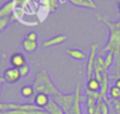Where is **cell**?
<instances>
[{
	"mask_svg": "<svg viewBox=\"0 0 120 114\" xmlns=\"http://www.w3.org/2000/svg\"><path fill=\"white\" fill-rule=\"evenodd\" d=\"M96 19L101 21L109 29V38L106 44L98 51V55L103 56L106 52H112L115 56V74L111 76L114 79L120 74V19L112 21L101 14L96 15Z\"/></svg>",
	"mask_w": 120,
	"mask_h": 114,
	"instance_id": "obj_1",
	"label": "cell"
},
{
	"mask_svg": "<svg viewBox=\"0 0 120 114\" xmlns=\"http://www.w3.org/2000/svg\"><path fill=\"white\" fill-rule=\"evenodd\" d=\"M33 88L35 93H44L50 96H54L61 93V90L55 85L54 80L51 77V74L46 69H42L41 71L36 73L33 80Z\"/></svg>",
	"mask_w": 120,
	"mask_h": 114,
	"instance_id": "obj_2",
	"label": "cell"
},
{
	"mask_svg": "<svg viewBox=\"0 0 120 114\" xmlns=\"http://www.w3.org/2000/svg\"><path fill=\"white\" fill-rule=\"evenodd\" d=\"M52 98L61 107L62 110L68 114L70 112L73 104H74L75 92H73V93H63V92H61V93L57 94V95L52 96Z\"/></svg>",
	"mask_w": 120,
	"mask_h": 114,
	"instance_id": "obj_3",
	"label": "cell"
},
{
	"mask_svg": "<svg viewBox=\"0 0 120 114\" xmlns=\"http://www.w3.org/2000/svg\"><path fill=\"white\" fill-rule=\"evenodd\" d=\"M99 46L96 43H92L90 48V54L86 59V78L90 79L94 77V67H95L96 57H97Z\"/></svg>",
	"mask_w": 120,
	"mask_h": 114,
	"instance_id": "obj_4",
	"label": "cell"
},
{
	"mask_svg": "<svg viewBox=\"0 0 120 114\" xmlns=\"http://www.w3.org/2000/svg\"><path fill=\"white\" fill-rule=\"evenodd\" d=\"M2 78H3L4 83H11V85L16 83L21 78L20 71H19L18 68H14V67L8 68L6 70H4L3 74H2Z\"/></svg>",
	"mask_w": 120,
	"mask_h": 114,
	"instance_id": "obj_5",
	"label": "cell"
},
{
	"mask_svg": "<svg viewBox=\"0 0 120 114\" xmlns=\"http://www.w3.org/2000/svg\"><path fill=\"white\" fill-rule=\"evenodd\" d=\"M75 100L74 104H73L72 108H71L70 112L68 114H83L82 110H81V85L80 83H78L76 85V88H75Z\"/></svg>",
	"mask_w": 120,
	"mask_h": 114,
	"instance_id": "obj_6",
	"label": "cell"
},
{
	"mask_svg": "<svg viewBox=\"0 0 120 114\" xmlns=\"http://www.w3.org/2000/svg\"><path fill=\"white\" fill-rule=\"evenodd\" d=\"M19 0H10L0 6V18H11L16 10V4Z\"/></svg>",
	"mask_w": 120,
	"mask_h": 114,
	"instance_id": "obj_7",
	"label": "cell"
},
{
	"mask_svg": "<svg viewBox=\"0 0 120 114\" xmlns=\"http://www.w3.org/2000/svg\"><path fill=\"white\" fill-rule=\"evenodd\" d=\"M66 40H68V36L63 35V34H59V35H55L49 39L44 40L42 46H43V48H51V47L60 46V44L64 43Z\"/></svg>",
	"mask_w": 120,
	"mask_h": 114,
	"instance_id": "obj_8",
	"label": "cell"
},
{
	"mask_svg": "<svg viewBox=\"0 0 120 114\" xmlns=\"http://www.w3.org/2000/svg\"><path fill=\"white\" fill-rule=\"evenodd\" d=\"M51 97L50 95L44 93H37L34 96V105L37 106L39 109H45L50 104Z\"/></svg>",
	"mask_w": 120,
	"mask_h": 114,
	"instance_id": "obj_9",
	"label": "cell"
},
{
	"mask_svg": "<svg viewBox=\"0 0 120 114\" xmlns=\"http://www.w3.org/2000/svg\"><path fill=\"white\" fill-rule=\"evenodd\" d=\"M66 54L68 57H71L74 60H78V61H84L87 59V55L80 49L76 48H70L66 50Z\"/></svg>",
	"mask_w": 120,
	"mask_h": 114,
	"instance_id": "obj_10",
	"label": "cell"
},
{
	"mask_svg": "<svg viewBox=\"0 0 120 114\" xmlns=\"http://www.w3.org/2000/svg\"><path fill=\"white\" fill-rule=\"evenodd\" d=\"M10 63L14 68H21L26 63V57L22 53H14L12 56L10 57Z\"/></svg>",
	"mask_w": 120,
	"mask_h": 114,
	"instance_id": "obj_11",
	"label": "cell"
},
{
	"mask_svg": "<svg viewBox=\"0 0 120 114\" xmlns=\"http://www.w3.org/2000/svg\"><path fill=\"white\" fill-rule=\"evenodd\" d=\"M22 48H23V50H24V52L29 53V54H33L38 49V42L30 40L24 37L22 40Z\"/></svg>",
	"mask_w": 120,
	"mask_h": 114,
	"instance_id": "obj_12",
	"label": "cell"
},
{
	"mask_svg": "<svg viewBox=\"0 0 120 114\" xmlns=\"http://www.w3.org/2000/svg\"><path fill=\"white\" fill-rule=\"evenodd\" d=\"M45 110L49 112V114H66L63 110H62L61 107H60L53 98H51L50 104L48 105Z\"/></svg>",
	"mask_w": 120,
	"mask_h": 114,
	"instance_id": "obj_13",
	"label": "cell"
},
{
	"mask_svg": "<svg viewBox=\"0 0 120 114\" xmlns=\"http://www.w3.org/2000/svg\"><path fill=\"white\" fill-rule=\"evenodd\" d=\"M100 89H101V85H100V83L95 77H92V78L87 79L86 89L85 90L91 91V92H100Z\"/></svg>",
	"mask_w": 120,
	"mask_h": 114,
	"instance_id": "obj_14",
	"label": "cell"
},
{
	"mask_svg": "<svg viewBox=\"0 0 120 114\" xmlns=\"http://www.w3.org/2000/svg\"><path fill=\"white\" fill-rule=\"evenodd\" d=\"M85 102H86V112H87V114H94L95 113L98 99H96V98H94V97L86 96V100H85Z\"/></svg>",
	"mask_w": 120,
	"mask_h": 114,
	"instance_id": "obj_15",
	"label": "cell"
},
{
	"mask_svg": "<svg viewBox=\"0 0 120 114\" xmlns=\"http://www.w3.org/2000/svg\"><path fill=\"white\" fill-rule=\"evenodd\" d=\"M42 6L45 8L49 13H55L58 8V0H42Z\"/></svg>",
	"mask_w": 120,
	"mask_h": 114,
	"instance_id": "obj_16",
	"label": "cell"
},
{
	"mask_svg": "<svg viewBox=\"0 0 120 114\" xmlns=\"http://www.w3.org/2000/svg\"><path fill=\"white\" fill-rule=\"evenodd\" d=\"M20 94L22 95V97H24V98H32L33 96L36 95L35 90H34L33 86H31V85L23 86L20 90Z\"/></svg>",
	"mask_w": 120,
	"mask_h": 114,
	"instance_id": "obj_17",
	"label": "cell"
},
{
	"mask_svg": "<svg viewBox=\"0 0 120 114\" xmlns=\"http://www.w3.org/2000/svg\"><path fill=\"white\" fill-rule=\"evenodd\" d=\"M104 70L106 72H109V70L111 69V67L113 66V63L115 62V56L112 52H106L104 54Z\"/></svg>",
	"mask_w": 120,
	"mask_h": 114,
	"instance_id": "obj_18",
	"label": "cell"
},
{
	"mask_svg": "<svg viewBox=\"0 0 120 114\" xmlns=\"http://www.w3.org/2000/svg\"><path fill=\"white\" fill-rule=\"evenodd\" d=\"M108 95L112 100H120V88L116 87L115 85L111 86L109 89Z\"/></svg>",
	"mask_w": 120,
	"mask_h": 114,
	"instance_id": "obj_19",
	"label": "cell"
},
{
	"mask_svg": "<svg viewBox=\"0 0 120 114\" xmlns=\"http://www.w3.org/2000/svg\"><path fill=\"white\" fill-rule=\"evenodd\" d=\"M68 2L73 4L75 6H78V8H93V6L91 4H89L85 0H68Z\"/></svg>",
	"mask_w": 120,
	"mask_h": 114,
	"instance_id": "obj_20",
	"label": "cell"
},
{
	"mask_svg": "<svg viewBox=\"0 0 120 114\" xmlns=\"http://www.w3.org/2000/svg\"><path fill=\"white\" fill-rule=\"evenodd\" d=\"M19 71H20L21 77H27L29 74L31 73V66L26 62L24 66H22L21 68H19Z\"/></svg>",
	"mask_w": 120,
	"mask_h": 114,
	"instance_id": "obj_21",
	"label": "cell"
},
{
	"mask_svg": "<svg viewBox=\"0 0 120 114\" xmlns=\"http://www.w3.org/2000/svg\"><path fill=\"white\" fill-rule=\"evenodd\" d=\"M12 22L11 18H0V32L4 31Z\"/></svg>",
	"mask_w": 120,
	"mask_h": 114,
	"instance_id": "obj_22",
	"label": "cell"
},
{
	"mask_svg": "<svg viewBox=\"0 0 120 114\" xmlns=\"http://www.w3.org/2000/svg\"><path fill=\"white\" fill-rule=\"evenodd\" d=\"M25 38H27V39H30V40H33V41H37V39H38V34L36 33V32L32 31V32H30V33L27 34L26 36H25Z\"/></svg>",
	"mask_w": 120,
	"mask_h": 114,
	"instance_id": "obj_23",
	"label": "cell"
},
{
	"mask_svg": "<svg viewBox=\"0 0 120 114\" xmlns=\"http://www.w3.org/2000/svg\"><path fill=\"white\" fill-rule=\"evenodd\" d=\"M113 106L117 114H120V100H113Z\"/></svg>",
	"mask_w": 120,
	"mask_h": 114,
	"instance_id": "obj_24",
	"label": "cell"
},
{
	"mask_svg": "<svg viewBox=\"0 0 120 114\" xmlns=\"http://www.w3.org/2000/svg\"><path fill=\"white\" fill-rule=\"evenodd\" d=\"M103 99H99L97 102V107H96V110H95V113L94 114H101V102Z\"/></svg>",
	"mask_w": 120,
	"mask_h": 114,
	"instance_id": "obj_25",
	"label": "cell"
},
{
	"mask_svg": "<svg viewBox=\"0 0 120 114\" xmlns=\"http://www.w3.org/2000/svg\"><path fill=\"white\" fill-rule=\"evenodd\" d=\"M85 1H86L89 4H91V5L93 6L94 10H95V8H97V3L95 2V0H85Z\"/></svg>",
	"mask_w": 120,
	"mask_h": 114,
	"instance_id": "obj_26",
	"label": "cell"
},
{
	"mask_svg": "<svg viewBox=\"0 0 120 114\" xmlns=\"http://www.w3.org/2000/svg\"><path fill=\"white\" fill-rule=\"evenodd\" d=\"M115 86H116V87H118V88H120V77H118V78L115 79Z\"/></svg>",
	"mask_w": 120,
	"mask_h": 114,
	"instance_id": "obj_27",
	"label": "cell"
},
{
	"mask_svg": "<svg viewBox=\"0 0 120 114\" xmlns=\"http://www.w3.org/2000/svg\"><path fill=\"white\" fill-rule=\"evenodd\" d=\"M2 89H3V83L0 81V94H1V92H2Z\"/></svg>",
	"mask_w": 120,
	"mask_h": 114,
	"instance_id": "obj_28",
	"label": "cell"
},
{
	"mask_svg": "<svg viewBox=\"0 0 120 114\" xmlns=\"http://www.w3.org/2000/svg\"><path fill=\"white\" fill-rule=\"evenodd\" d=\"M117 6H118V11H119V14H120V0L118 1V5Z\"/></svg>",
	"mask_w": 120,
	"mask_h": 114,
	"instance_id": "obj_29",
	"label": "cell"
},
{
	"mask_svg": "<svg viewBox=\"0 0 120 114\" xmlns=\"http://www.w3.org/2000/svg\"><path fill=\"white\" fill-rule=\"evenodd\" d=\"M0 81H1V83H4V81H3V78H2V76H0Z\"/></svg>",
	"mask_w": 120,
	"mask_h": 114,
	"instance_id": "obj_30",
	"label": "cell"
}]
</instances>
